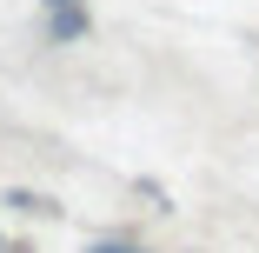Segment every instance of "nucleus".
<instances>
[{
  "instance_id": "1",
  "label": "nucleus",
  "mask_w": 259,
  "mask_h": 253,
  "mask_svg": "<svg viewBox=\"0 0 259 253\" xmlns=\"http://www.w3.org/2000/svg\"><path fill=\"white\" fill-rule=\"evenodd\" d=\"M40 7H47V40L54 47L87 40V0H40Z\"/></svg>"
},
{
  "instance_id": "2",
  "label": "nucleus",
  "mask_w": 259,
  "mask_h": 253,
  "mask_svg": "<svg viewBox=\"0 0 259 253\" xmlns=\"http://www.w3.org/2000/svg\"><path fill=\"white\" fill-rule=\"evenodd\" d=\"M87 253H146V246H126V240H100V246H87Z\"/></svg>"
},
{
  "instance_id": "3",
  "label": "nucleus",
  "mask_w": 259,
  "mask_h": 253,
  "mask_svg": "<svg viewBox=\"0 0 259 253\" xmlns=\"http://www.w3.org/2000/svg\"><path fill=\"white\" fill-rule=\"evenodd\" d=\"M0 253H7V240H0Z\"/></svg>"
}]
</instances>
